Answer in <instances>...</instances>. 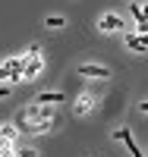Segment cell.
<instances>
[{"mask_svg":"<svg viewBox=\"0 0 148 157\" xmlns=\"http://www.w3.org/2000/svg\"><path fill=\"white\" fill-rule=\"evenodd\" d=\"M22 120L29 123H44V120H54V104L47 107V104H32L29 110H22Z\"/></svg>","mask_w":148,"mask_h":157,"instance_id":"6da1fadb","label":"cell"},{"mask_svg":"<svg viewBox=\"0 0 148 157\" xmlns=\"http://www.w3.org/2000/svg\"><path fill=\"white\" fill-rule=\"evenodd\" d=\"M41 69H44L41 57H22V78H25V82H32Z\"/></svg>","mask_w":148,"mask_h":157,"instance_id":"7a4b0ae2","label":"cell"},{"mask_svg":"<svg viewBox=\"0 0 148 157\" xmlns=\"http://www.w3.org/2000/svg\"><path fill=\"white\" fill-rule=\"evenodd\" d=\"M79 75H85V78H110V69L101 66V63H82Z\"/></svg>","mask_w":148,"mask_h":157,"instance_id":"3957f363","label":"cell"},{"mask_svg":"<svg viewBox=\"0 0 148 157\" xmlns=\"http://www.w3.org/2000/svg\"><path fill=\"white\" fill-rule=\"evenodd\" d=\"M98 29L101 32H117V29H126V22H123V16H117V13H104L98 19Z\"/></svg>","mask_w":148,"mask_h":157,"instance_id":"277c9868","label":"cell"},{"mask_svg":"<svg viewBox=\"0 0 148 157\" xmlns=\"http://www.w3.org/2000/svg\"><path fill=\"white\" fill-rule=\"evenodd\" d=\"M114 138H120V141H126V148H129V154L132 157H145L142 151H139V145L132 141V135H129V129H114Z\"/></svg>","mask_w":148,"mask_h":157,"instance_id":"5b68a950","label":"cell"},{"mask_svg":"<svg viewBox=\"0 0 148 157\" xmlns=\"http://www.w3.org/2000/svg\"><path fill=\"white\" fill-rule=\"evenodd\" d=\"M126 47H129V50H136V54H145V50H148V44L136 35V29H126Z\"/></svg>","mask_w":148,"mask_h":157,"instance_id":"8992f818","label":"cell"},{"mask_svg":"<svg viewBox=\"0 0 148 157\" xmlns=\"http://www.w3.org/2000/svg\"><path fill=\"white\" fill-rule=\"evenodd\" d=\"M63 101H66L63 91H41V94L35 98V104H63Z\"/></svg>","mask_w":148,"mask_h":157,"instance_id":"52a82bcc","label":"cell"},{"mask_svg":"<svg viewBox=\"0 0 148 157\" xmlns=\"http://www.w3.org/2000/svg\"><path fill=\"white\" fill-rule=\"evenodd\" d=\"M0 135H3L6 141H16V135H19V129H16V126H0Z\"/></svg>","mask_w":148,"mask_h":157,"instance_id":"ba28073f","label":"cell"},{"mask_svg":"<svg viewBox=\"0 0 148 157\" xmlns=\"http://www.w3.org/2000/svg\"><path fill=\"white\" fill-rule=\"evenodd\" d=\"M88 110H91V98H79V101H76V113L82 116V113H88Z\"/></svg>","mask_w":148,"mask_h":157,"instance_id":"9c48e42d","label":"cell"},{"mask_svg":"<svg viewBox=\"0 0 148 157\" xmlns=\"http://www.w3.org/2000/svg\"><path fill=\"white\" fill-rule=\"evenodd\" d=\"M44 25H47V29H63L66 19H63V16H47V19H44Z\"/></svg>","mask_w":148,"mask_h":157,"instance_id":"30bf717a","label":"cell"},{"mask_svg":"<svg viewBox=\"0 0 148 157\" xmlns=\"http://www.w3.org/2000/svg\"><path fill=\"white\" fill-rule=\"evenodd\" d=\"M16 157H38V151H32V148H22V151H16Z\"/></svg>","mask_w":148,"mask_h":157,"instance_id":"8fae6325","label":"cell"},{"mask_svg":"<svg viewBox=\"0 0 148 157\" xmlns=\"http://www.w3.org/2000/svg\"><path fill=\"white\" fill-rule=\"evenodd\" d=\"M25 57H41V47H38V44H32V47H29V54H25Z\"/></svg>","mask_w":148,"mask_h":157,"instance_id":"7c38bea8","label":"cell"},{"mask_svg":"<svg viewBox=\"0 0 148 157\" xmlns=\"http://www.w3.org/2000/svg\"><path fill=\"white\" fill-rule=\"evenodd\" d=\"M139 113H148V101H139Z\"/></svg>","mask_w":148,"mask_h":157,"instance_id":"4fadbf2b","label":"cell"},{"mask_svg":"<svg viewBox=\"0 0 148 157\" xmlns=\"http://www.w3.org/2000/svg\"><path fill=\"white\" fill-rule=\"evenodd\" d=\"M139 16H142V19H148V3H145V6H139Z\"/></svg>","mask_w":148,"mask_h":157,"instance_id":"5bb4252c","label":"cell"},{"mask_svg":"<svg viewBox=\"0 0 148 157\" xmlns=\"http://www.w3.org/2000/svg\"><path fill=\"white\" fill-rule=\"evenodd\" d=\"M10 94V85H0V98H6Z\"/></svg>","mask_w":148,"mask_h":157,"instance_id":"9a60e30c","label":"cell"}]
</instances>
